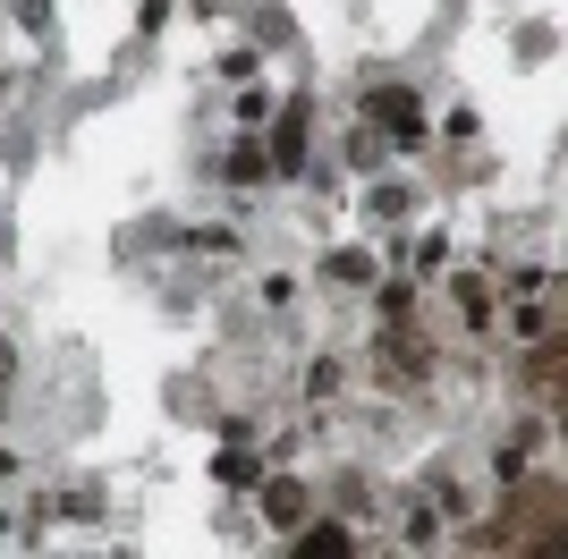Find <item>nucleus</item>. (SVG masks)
Returning a JSON list of instances; mask_svg holds the SVG:
<instances>
[{"label":"nucleus","instance_id":"f03ea898","mask_svg":"<svg viewBox=\"0 0 568 559\" xmlns=\"http://www.w3.org/2000/svg\"><path fill=\"white\" fill-rule=\"evenodd\" d=\"M272 162H281V170H297V162H306V111H288L281 144H272Z\"/></svg>","mask_w":568,"mask_h":559},{"label":"nucleus","instance_id":"20e7f679","mask_svg":"<svg viewBox=\"0 0 568 559\" xmlns=\"http://www.w3.org/2000/svg\"><path fill=\"white\" fill-rule=\"evenodd\" d=\"M297 551H314V559H339V551H348V535H339V526H314V535L297 542Z\"/></svg>","mask_w":568,"mask_h":559},{"label":"nucleus","instance_id":"7ed1b4c3","mask_svg":"<svg viewBox=\"0 0 568 559\" xmlns=\"http://www.w3.org/2000/svg\"><path fill=\"white\" fill-rule=\"evenodd\" d=\"M263 509H272V526H297V517H306V491H297V484H272V491H263Z\"/></svg>","mask_w":568,"mask_h":559},{"label":"nucleus","instance_id":"f257e3e1","mask_svg":"<svg viewBox=\"0 0 568 559\" xmlns=\"http://www.w3.org/2000/svg\"><path fill=\"white\" fill-rule=\"evenodd\" d=\"M374 111H382V128H390V136H407V144L425 136V111H416V93L390 85V93H374Z\"/></svg>","mask_w":568,"mask_h":559}]
</instances>
